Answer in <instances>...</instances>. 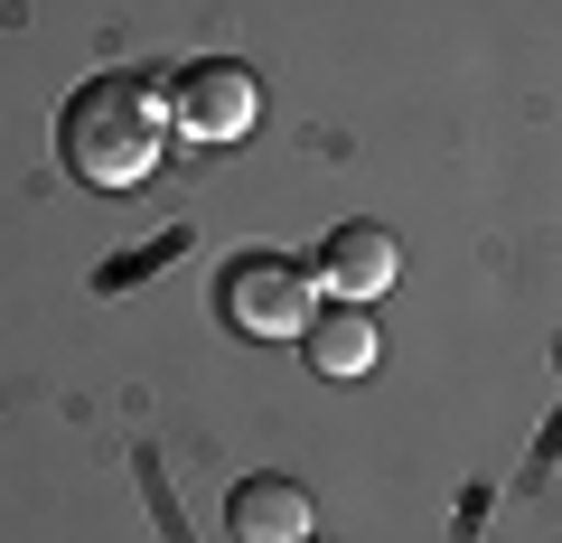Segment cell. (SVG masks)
I'll return each mask as SVG.
<instances>
[{
  "instance_id": "obj_6",
  "label": "cell",
  "mask_w": 562,
  "mask_h": 543,
  "mask_svg": "<svg viewBox=\"0 0 562 543\" xmlns=\"http://www.w3.org/2000/svg\"><path fill=\"white\" fill-rule=\"evenodd\" d=\"M301 357L319 365V375H338V384H357L366 365H375V319L366 309H310V328H301Z\"/></svg>"
},
{
  "instance_id": "obj_2",
  "label": "cell",
  "mask_w": 562,
  "mask_h": 543,
  "mask_svg": "<svg viewBox=\"0 0 562 543\" xmlns=\"http://www.w3.org/2000/svg\"><path fill=\"white\" fill-rule=\"evenodd\" d=\"M310 272L301 262H281V253H244L225 262V319L244 328V338H301L310 328Z\"/></svg>"
},
{
  "instance_id": "obj_4",
  "label": "cell",
  "mask_w": 562,
  "mask_h": 543,
  "mask_svg": "<svg viewBox=\"0 0 562 543\" xmlns=\"http://www.w3.org/2000/svg\"><path fill=\"white\" fill-rule=\"evenodd\" d=\"M310 272H319V291L328 301H347V309H366L375 301V291H394V272H403V244H394V225H338V235L319 244V262H310Z\"/></svg>"
},
{
  "instance_id": "obj_1",
  "label": "cell",
  "mask_w": 562,
  "mask_h": 543,
  "mask_svg": "<svg viewBox=\"0 0 562 543\" xmlns=\"http://www.w3.org/2000/svg\"><path fill=\"white\" fill-rule=\"evenodd\" d=\"M57 142L85 188H140L150 160H160V94L140 76H94V84H76Z\"/></svg>"
},
{
  "instance_id": "obj_5",
  "label": "cell",
  "mask_w": 562,
  "mask_h": 543,
  "mask_svg": "<svg viewBox=\"0 0 562 543\" xmlns=\"http://www.w3.org/2000/svg\"><path fill=\"white\" fill-rule=\"evenodd\" d=\"M225 534L235 543H301L310 534V497L291 478H244L225 497Z\"/></svg>"
},
{
  "instance_id": "obj_3",
  "label": "cell",
  "mask_w": 562,
  "mask_h": 543,
  "mask_svg": "<svg viewBox=\"0 0 562 543\" xmlns=\"http://www.w3.org/2000/svg\"><path fill=\"white\" fill-rule=\"evenodd\" d=\"M169 122H179L188 142H244L262 122V84L244 76V66H225V57H206V66H188L179 84H169Z\"/></svg>"
}]
</instances>
